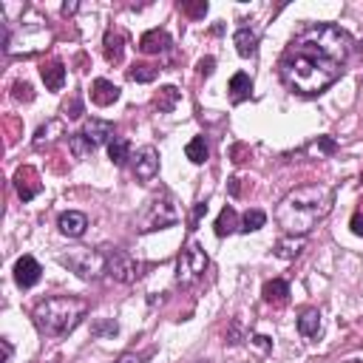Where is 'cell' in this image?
Returning <instances> with one entry per match:
<instances>
[{
    "instance_id": "1",
    "label": "cell",
    "mask_w": 363,
    "mask_h": 363,
    "mask_svg": "<svg viewBox=\"0 0 363 363\" xmlns=\"http://www.w3.org/2000/svg\"><path fill=\"white\" fill-rule=\"evenodd\" d=\"M352 37L335 23H306L286 43L278 71L289 91L301 96L323 94L346 68Z\"/></svg>"
},
{
    "instance_id": "2",
    "label": "cell",
    "mask_w": 363,
    "mask_h": 363,
    "mask_svg": "<svg viewBox=\"0 0 363 363\" xmlns=\"http://www.w3.org/2000/svg\"><path fill=\"white\" fill-rule=\"evenodd\" d=\"M332 204H335L332 187H326L320 182L301 184L278 201L275 221L281 224V230L286 235H306L332 213Z\"/></svg>"
},
{
    "instance_id": "3",
    "label": "cell",
    "mask_w": 363,
    "mask_h": 363,
    "mask_svg": "<svg viewBox=\"0 0 363 363\" xmlns=\"http://www.w3.org/2000/svg\"><path fill=\"white\" fill-rule=\"evenodd\" d=\"M88 312V303L77 295H54V298H43L31 318H34V326L45 335V337H62L68 332H74L79 326V320L85 318Z\"/></svg>"
},
{
    "instance_id": "4",
    "label": "cell",
    "mask_w": 363,
    "mask_h": 363,
    "mask_svg": "<svg viewBox=\"0 0 363 363\" xmlns=\"http://www.w3.org/2000/svg\"><path fill=\"white\" fill-rule=\"evenodd\" d=\"M179 218H182V210L176 207V199L170 193H162V196L150 199L145 204V210L136 216V230H142V233L164 230V227H173Z\"/></svg>"
},
{
    "instance_id": "5",
    "label": "cell",
    "mask_w": 363,
    "mask_h": 363,
    "mask_svg": "<svg viewBox=\"0 0 363 363\" xmlns=\"http://www.w3.org/2000/svg\"><path fill=\"white\" fill-rule=\"evenodd\" d=\"M207 264H210V261H207L204 247H201L199 241H187V244L182 247V252H179V261H176V281H179L182 286H193L196 281L204 278Z\"/></svg>"
},
{
    "instance_id": "6",
    "label": "cell",
    "mask_w": 363,
    "mask_h": 363,
    "mask_svg": "<svg viewBox=\"0 0 363 363\" xmlns=\"http://www.w3.org/2000/svg\"><path fill=\"white\" fill-rule=\"evenodd\" d=\"M71 272H77L82 281H96L105 272V252L102 250H91V247H77L68 250L60 258Z\"/></svg>"
},
{
    "instance_id": "7",
    "label": "cell",
    "mask_w": 363,
    "mask_h": 363,
    "mask_svg": "<svg viewBox=\"0 0 363 363\" xmlns=\"http://www.w3.org/2000/svg\"><path fill=\"white\" fill-rule=\"evenodd\" d=\"M102 252H105V275L111 281H116V284H133L142 275L139 272L142 267H139V261L130 252H125L119 247H102Z\"/></svg>"
},
{
    "instance_id": "8",
    "label": "cell",
    "mask_w": 363,
    "mask_h": 363,
    "mask_svg": "<svg viewBox=\"0 0 363 363\" xmlns=\"http://www.w3.org/2000/svg\"><path fill=\"white\" fill-rule=\"evenodd\" d=\"M156 173H159V150L153 145L139 147L136 156H133V176L139 182H150Z\"/></svg>"
},
{
    "instance_id": "9",
    "label": "cell",
    "mask_w": 363,
    "mask_h": 363,
    "mask_svg": "<svg viewBox=\"0 0 363 363\" xmlns=\"http://www.w3.org/2000/svg\"><path fill=\"white\" fill-rule=\"evenodd\" d=\"M40 275H43V267H40V261L34 255H20L14 261V281H17L20 289L34 286L40 281Z\"/></svg>"
},
{
    "instance_id": "10",
    "label": "cell",
    "mask_w": 363,
    "mask_h": 363,
    "mask_svg": "<svg viewBox=\"0 0 363 363\" xmlns=\"http://www.w3.org/2000/svg\"><path fill=\"white\" fill-rule=\"evenodd\" d=\"M79 133H82V136L88 139V145L96 150L99 145H108V142L113 139V125H111L108 119H88Z\"/></svg>"
},
{
    "instance_id": "11",
    "label": "cell",
    "mask_w": 363,
    "mask_h": 363,
    "mask_svg": "<svg viewBox=\"0 0 363 363\" xmlns=\"http://www.w3.org/2000/svg\"><path fill=\"white\" fill-rule=\"evenodd\" d=\"M14 187H17V196H20L23 201L34 199V196L43 190L40 176H37V170H34V167H20V170L14 173Z\"/></svg>"
},
{
    "instance_id": "12",
    "label": "cell",
    "mask_w": 363,
    "mask_h": 363,
    "mask_svg": "<svg viewBox=\"0 0 363 363\" xmlns=\"http://www.w3.org/2000/svg\"><path fill=\"white\" fill-rule=\"evenodd\" d=\"M57 227H60L62 235H68V238H79V235L88 230V216L79 213V210H65V213L57 218Z\"/></svg>"
},
{
    "instance_id": "13",
    "label": "cell",
    "mask_w": 363,
    "mask_h": 363,
    "mask_svg": "<svg viewBox=\"0 0 363 363\" xmlns=\"http://www.w3.org/2000/svg\"><path fill=\"white\" fill-rule=\"evenodd\" d=\"M102 54L113 65L122 62V57H125V34L119 28H108L105 31V37H102Z\"/></svg>"
},
{
    "instance_id": "14",
    "label": "cell",
    "mask_w": 363,
    "mask_h": 363,
    "mask_svg": "<svg viewBox=\"0 0 363 363\" xmlns=\"http://www.w3.org/2000/svg\"><path fill=\"white\" fill-rule=\"evenodd\" d=\"M167 48H170V37H167L164 28H150L139 37V51L142 54H162Z\"/></svg>"
},
{
    "instance_id": "15",
    "label": "cell",
    "mask_w": 363,
    "mask_h": 363,
    "mask_svg": "<svg viewBox=\"0 0 363 363\" xmlns=\"http://www.w3.org/2000/svg\"><path fill=\"white\" fill-rule=\"evenodd\" d=\"M119 99V88L111 82V79H94L91 82V102L94 105H99V108H108V105H113Z\"/></svg>"
},
{
    "instance_id": "16",
    "label": "cell",
    "mask_w": 363,
    "mask_h": 363,
    "mask_svg": "<svg viewBox=\"0 0 363 363\" xmlns=\"http://www.w3.org/2000/svg\"><path fill=\"white\" fill-rule=\"evenodd\" d=\"M227 91H230V102H233V105L250 99V94H252V79H250V74H247V71H235V74L230 77Z\"/></svg>"
},
{
    "instance_id": "17",
    "label": "cell",
    "mask_w": 363,
    "mask_h": 363,
    "mask_svg": "<svg viewBox=\"0 0 363 363\" xmlns=\"http://www.w3.org/2000/svg\"><path fill=\"white\" fill-rule=\"evenodd\" d=\"M40 77H43V82H45L48 91H60L65 85V65L60 60H51V62H45L40 68Z\"/></svg>"
},
{
    "instance_id": "18",
    "label": "cell",
    "mask_w": 363,
    "mask_h": 363,
    "mask_svg": "<svg viewBox=\"0 0 363 363\" xmlns=\"http://www.w3.org/2000/svg\"><path fill=\"white\" fill-rule=\"evenodd\" d=\"M264 301L267 303H272V306H284L286 301H289V284L284 281V278H272V281H267L264 284Z\"/></svg>"
},
{
    "instance_id": "19",
    "label": "cell",
    "mask_w": 363,
    "mask_h": 363,
    "mask_svg": "<svg viewBox=\"0 0 363 363\" xmlns=\"http://www.w3.org/2000/svg\"><path fill=\"white\" fill-rule=\"evenodd\" d=\"M233 45H235V51L241 57H255V51H258V34L244 26V28H238L233 34Z\"/></svg>"
},
{
    "instance_id": "20",
    "label": "cell",
    "mask_w": 363,
    "mask_h": 363,
    "mask_svg": "<svg viewBox=\"0 0 363 363\" xmlns=\"http://www.w3.org/2000/svg\"><path fill=\"white\" fill-rule=\"evenodd\" d=\"M303 244H306L303 235H284V238L275 241V255L284 258V261H292L303 252Z\"/></svg>"
},
{
    "instance_id": "21",
    "label": "cell",
    "mask_w": 363,
    "mask_h": 363,
    "mask_svg": "<svg viewBox=\"0 0 363 363\" xmlns=\"http://www.w3.org/2000/svg\"><path fill=\"white\" fill-rule=\"evenodd\" d=\"M179 99H182V91H179L176 85H164V88H159V91H156V96H153V105H156V111H162V113H170V111L179 105Z\"/></svg>"
},
{
    "instance_id": "22",
    "label": "cell",
    "mask_w": 363,
    "mask_h": 363,
    "mask_svg": "<svg viewBox=\"0 0 363 363\" xmlns=\"http://www.w3.org/2000/svg\"><path fill=\"white\" fill-rule=\"evenodd\" d=\"M320 326H323V323H320V312H318V309L309 306V309L301 312V318H298V332H301L303 337H318V335H320Z\"/></svg>"
},
{
    "instance_id": "23",
    "label": "cell",
    "mask_w": 363,
    "mask_h": 363,
    "mask_svg": "<svg viewBox=\"0 0 363 363\" xmlns=\"http://www.w3.org/2000/svg\"><path fill=\"white\" fill-rule=\"evenodd\" d=\"M108 159H111L116 167L128 164V159H130V142H128L125 136H113V139L108 142Z\"/></svg>"
},
{
    "instance_id": "24",
    "label": "cell",
    "mask_w": 363,
    "mask_h": 363,
    "mask_svg": "<svg viewBox=\"0 0 363 363\" xmlns=\"http://www.w3.org/2000/svg\"><path fill=\"white\" fill-rule=\"evenodd\" d=\"M184 156L193 162V164H204L207 156H210V147H207V139L204 136H193L184 147Z\"/></svg>"
},
{
    "instance_id": "25",
    "label": "cell",
    "mask_w": 363,
    "mask_h": 363,
    "mask_svg": "<svg viewBox=\"0 0 363 363\" xmlns=\"http://www.w3.org/2000/svg\"><path fill=\"white\" fill-rule=\"evenodd\" d=\"M241 224H238V213L233 210V207H224L221 213H218V218H216V235H230V233H235Z\"/></svg>"
},
{
    "instance_id": "26",
    "label": "cell",
    "mask_w": 363,
    "mask_h": 363,
    "mask_svg": "<svg viewBox=\"0 0 363 363\" xmlns=\"http://www.w3.org/2000/svg\"><path fill=\"white\" fill-rule=\"evenodd\" d=\"M57 136H62V125H60L57 119H51V122H45V125H40V128H37V133H34V145H37V147H43V145L54 142Z\"/></svg>"
},
{
    "instance_id": "27",
    "label": "cell",
    "mask_w": 363,
    "mask_h": 363,
    "mask_svg": "<svg viewBox=\"0 0 363 363\" xmlns=\"http://www.w3.org/2000/svg\"><path fill=\"white\" fill-rule=\"evenodd\" d=\"M267 224V213L264 210H258V207H252V210H247L244 216H241V233H255V230H261Z\"/></svg>"
},
{
    "instance_id": "28",
    "label": "cell",
    "mask_w": 363,
    "mask_h": 363,
    "mask_svg": "<svg viewBox=\"0 0 363 363\" xmlns=\"http://www.w3.org/2000/svg\"><path fill=\"white\" fill-rule=\"evenodd\" d=\"M156 74H159V68H156V65H147V62H136V65L128 71V77H130L133 82H153Z\"/></svg>"
},
{
    "instance_id": "29",
    "label": "cell",
    "mask_w": 363,
    "mask_h": 363,
    "mask_svg": "<svg viewBox=\"0 0 363 363\" xmlns=\"http://www.w3.org/2000/svg\"><path fill=\"white\" fill-rule=\"evenodd\" d=\"M68 147H71V153L77 156V159H85L88 153H94V147L88 145V139L77 130V133H68Z\"/></svg>"
},
{
    "instance_id": "30",
    "label": "cell",
    "mask_w": 363,
    "mask_h": 363,
    "mask_svg": "<svg viewBox=\"0 0 363 363\" xmlns=\"http://www.w3.org/2000/svg\"><path fill=\"white\" fill-rule=\"evenodd\" d=\"M11 96H14L17 102H31V99H34V88H31L26 79H17V82L11 85Z\"/></svg>"
},
{
    "instance_id": "31",
    "label": "cell",
    "mask_w": 363,
    "mask_h": 363,
    "mask_svg": "<svg viewBox=\"0 0 363 363\" xmlns=\"http://www.w3.org/2000/svg\"><path fill=\"white\" fill-rule=\"evenodd\" d=\"M335 147H337V145H335L329 136H320L318 142H312V145L306 147V153H309V156H320V153H335Z\"/></svg>"
},
{
    "instance_id": "32",
    "label": "cell",
    "mask_w": 363,
    "mask_h": 363,
    "mask_svg": "<svg viewBox=\"0 0 363 363\" xmlns=\"http://www.w3.org/2000/svg\"><path fill=\"white\" fill-rule=\"evenodd\" d=\"M62 116H65V119H79V116H82V102H79V96H71V99L62 102Z\"/></svg>"
},
{
    "instance_id": "33",
    "label": "cell",
    "mask_w": 363,
    "mask_h": 363,
    "mask_svg": "<svg viewBox=\"0 0 363 363\" xmlns=\"http://www.w3.org/2000/svg\"><path fill=\"white\" fill-rule=\"evenodd\" d=\"M182 11L190 14V17H204V14H207V3H204V0H201V3H184Z\"/></svg>"
},
{
    "instance_id": "34",
    "label": "cell",
    "mask_w": 363,
    "mask_h": 363,
    "mask_svg": "<svg viewBox=\"0 0 363 363\" xmlns=\"http://www.w3.org/2000/svg\"><path fill=\"white\" fill-rule=\"evenodd\" d=\"M349 227H352V233H354V235H360V238H363V210H357V213L352 216Z\"/></svg>"
},
{
    "instance_id": "35",
    "label": "cell",
    "mask_w": 363,
    "mask_h": 363,
    "mask_svg": "<svg viewBox=\"0 0 363 363\" xmlns=\"http://www.w3.org/2000/svg\"><path fill=\"white\" fill-rule=\"evenodd\" d=\"M213 65H216V60H213V57L199 60V74H201V77H210V74H213Z\"/></svg>"
},
{
    "instance_id": "36",
    "label": "cell",
    "mask_w": 363,
    "mask_h": 363,
    "mask_svg": "<svg viewBox=\"0 0 363 363\" xmlns=\"http://www.w3.org/2000/svg\"><path fill=\"white\" fill-rule=\"evenodd\" d=\"M94 332H96V335H113V332H116V323H113V320H108V323H96Z\"/></svg>"
},
{
    "instance_id": "37",
    "label": "cell",
    "mask_w": 363,
    "mask_h": 363,
    "mask_svg": "<svg viewBox=\"0 0 363 363\" xmlns=\"http://www.w3.org/2000/svg\"><path fill=\"white\" fill-rule=\"evenodd\" d=\"M113 363H142V357H139V354H133V352H125V354H119Z\"/></svg>"
},
{
    "instance_id": "38",
    "label": "cell",
    "mask_w": 363,
    "mask_h": 363,
    "mask_svg": "<svg viewBox=\"0 0 363 363\" xmlns=\"http://www.w3.org/2000/svg\"><path fill=\"white\" fill-rule=\"evenodd\" d=\"M204 213H207V204H204V201H201V204H196V213H193V227H190V230H196V224H199V218H201Z\"/></svg>"
},
{
    "instance_id": "39",
    "label": "cell",
    "mask_w": 363,
    "mask_h": 363,
    "mask_svg": "<svg viewBox=\"0 0 363 363\" xmlns=\"http://www.w3.org/2000/svg\"><path fill=\"white\" fill-rule=\"evenodd\" d=\"M0 343H3V363H11V354H14V349H11V343H9L6 337H3Z\"/></svg>"
},
{
    "instance_id": "40",
    "label": "cell",
    "mask_w": 363,
    "mask_h": 363,
    "mask_svg": "<svg viewBox=\"0 0 363 363\" xmlns=\"http://www.w3.org/2000/svg\"><path fill=\"white\" fill-rule=\"evenodd\" d=\"M252 340H255V346H261V349H269V337H264V335H255Z\"/></svg>"
},
{
    "instance_id": "41",
    "label": "cell",
    "mask_w": 363,
    "mask_h": 363,
    "mask_svg": "<svg viewBox=\"0 0 363 363\" xmlns=\"http://www.w3.org/2000/svg\"><path fill=\"white\" fill-rule=\"evenodd\" d=\"M77 11V3H62V14H74Z\"/></svg>"
},
{
    "instance_id": "42",
    "label": "cell",
    "mask_w": 363,
    "mask_h": 363,
    "mask_svg": "<svg viewBox=\"0 0 363 363\" xmlns=\"http://www.w3.org/2000/svg\"><path fill=\"white\" fill-rule=\"evenodd\" d=\"M227 187H230V196H238V179H230Z\"/></svg>"
}]
</instances>
